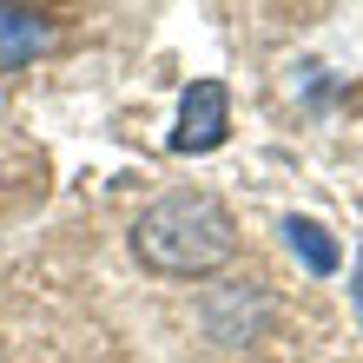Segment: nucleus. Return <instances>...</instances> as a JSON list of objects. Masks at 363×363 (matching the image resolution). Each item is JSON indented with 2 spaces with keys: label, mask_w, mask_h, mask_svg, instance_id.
I'll return each mask as SVG.
<instances>
[{
  "label": "nucleus",
  "mask_w": 363,
  "mask_h": 363,
  "mask_svg": "<svg viewBox=\"0 0 363 363\" xmlns=\"http://www.w3.org/2000/svg\"><path fill=\"white\" fill-rule=\"evenodd\" d=\"M133 258L159 277H205L238 258V225L211 191H165L159 205L139 211Z\"/></svg>",
  "instance_id": "f257e3e1"
},
{
  "label": "nucleus",
  "mask_w": 363,
  "mask_h": 363,
  "mask_svg": "<svg viewBox=\"0 0 363 363\" xmlns=\"http://www.w3.org/2000/svg\"><path fill=\"white\" fill-rule=\"evenodd\" d=\"M225 133H231V93L218 86V79H191L185 99H179L172 145L179 152H211V145H225Z\"/></svg>",
  "instance_id": "f03ea898"
},
{
  "label": "nucleus",
  "mask_w": 363,
  "mask_h": 363,
  "mask_svg": "<svg viewBox=\"0 0 363 363\" xmlns=\"http://www.w3.org/2000/svg\"><path fill=\"white\" fill-rule=\"evenodd\" d=\"M53 47V27L40 13H27L20 0H0V73H13V67H33L40 53Z\"/></svg>",
  "instance_id": "7ed1b4c3"
},
{
  "label": "nucleus",
  "mask_w": 363,
  "mask_h": 363,
  "mask_svg": "<svg viewBox=\"0 0 363 363\" xmlns=\"http://www.w3.org/2000/svg\"><path fill=\"white\" fill-rule=\"evenodd\" d=\"M284 245H291V258L304 264L311 277H330L337 264H344V245H337L317 218H284Z\"/></svg>",
  "instance_id": "20e7f679"
},
{
  "label": "nucleus",
  "mask_w": 363,
  "mask_h": 363,
  "mask_svg": "<svg viewBox=\"0 0 363 363\" xmlns=\"http://www.w3.org/2000/svg\"><path fill=\"white\" fill-rule=\"evenodd\" d=\"M350 291H357V317H363V258H357V277H350Z\"/></svg>",
  "instance_id": "39448f33"
}]
</instances>
